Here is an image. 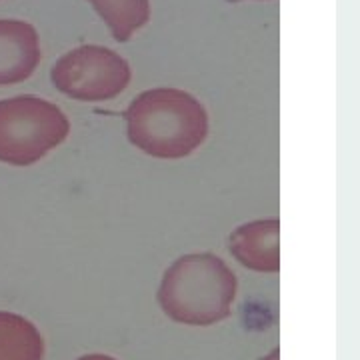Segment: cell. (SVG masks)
Segmentation results:
<instances>
[{"mask_svg":"<svg viewBox=\"0 0 360 360\" xmlns=\"http://www.w3.org/2000/svg\"><path fill=\"white\" fill-rule=\"evenodd\" d=\"M129 141L144 155L176 160L206 141L208 115L198 98L180 89H153L127 108Z\"/></svg>","mask_w":360,"mask_h":360,"instance_id":"6da1fadb","label":"cell"},{"mask_svg":"<svg viewBox=\"0 0 360 360\" xmlns=\"http://www.w3.org/2000/svg\"><path fill=\"white\" fill-rule=\"evenodd\" d=\"M236 288V274L222 258L212 252H193L165 270L156 298L170 321L212 326L231 316Z\"/></svg>","mask_w":360,"mask_h":360,"instance_id":"7a4b0ae2","label":"cell"},{"mask_svg":"<svg viewBox=\"0 0 360 360\" xmlns=\"http://www.w3.org/2000/svg\"><path fill=\"white\" fill-rule=\"evenodd\" d=\"M70 132L66 115L51 101L20 94L0 101V162L30 167L60 146Z\"/></svg>","mask_w":360,"mask_h":360,"instance_id":"3957f363","label":"cell"},{"mask_svg":"<svg viewBox=\"0 0 360 360\" xmlns=\"http://www.w3.org/2000/svg\"><path fill=\"white\" fill-rule=\"evenodd\" d=\"M130 65L106 46L84 44L68 51L51 68L54 89L80 103H103L130 84Z\"/></svg>","mask_w":360,"mask_h":360,"instance_id":"277c9868","label":"cell"},{"mask_svg":"<svg viewBox=\"0 0 360 360\" xmlns=\"http://www.w3.org/2000/svg\"><path fill=\"white\" fill-rule=\"evenodd\" d=\"M40 56V39L34 26L16 18H0V89L32 77Z\"/></svg>","mask_w":360,"mask_h":360,"instance_id":"5b68a950","label":"cell"},{"mask_svg":"<svg viewBox=\"0 0 360 360\" xmlns=\"http://www.w3.org/2000/svg\"><path fill=\"white\" fill-rule=\"evenodd\" d=\"M278 234H281L278 219L252 220L238 226L229 236V250L248 270L276 274L281 270Z\"/></svg>","mask_w":360,"mask_h":360,"instance_id":"8992f818","label":"cell"},{"mask_svg":"<svg viewBox=\"0 0 360 360\" xmlns=\"http://www.w3.org/2000/svg\"><path fill=\"white\" fill-rule=\"evenodd\" d=\"M44 338L32 322L0 310V360H42Z\"/></svg>","mask_w":360,"mask_h":360,"instance_id":"52a82bcc","label":"cell"},{"mask_svg":"<svg viewBox=\"0 0 360 360\" xmlns=\"http://www.w3.org/2000/svg\"><path fill=\"white\" fill-rule=\"evenodd\" d=\"M116 42H129L150 20V0H89Z\"/></svg>","mask_w":360,"mask_h":360,"instance_id":"ba28073f","label":"cell"},{"mask_svg":"<svg viewBox=\"0 0 360 360\" xmlns=\"http://www.w3.org/2000/svg\"><path fill=\"white\" fill-rule=\"evenodd\" d=\"M77 360H116L115 356H108V354H84Z\"/></svg>","mask_w":360,"mask_h":360,"instance_id":"9c48e42d","label":"cell"},{"mask_svg":"<svg viewBox=\"0 0 360 360\" xmlns=\"http://www.w3.org/2000/svg\"><path fill=\"white\" fill-rule=\"evenodd\" d=\"M278 354H281V350H278V348H274L269 356H264V359H260V360H278Z\"/></svg>","mask_w":360,"mask_h":360,"instance_id":"30bf717a","label":"cell"},{"mask_svg":"<svg viewBox=\"0 0 360 360\" xmlns=\"http://www.w3.org/2000/svg\"><path fill=\"white\" fill-rule=\"evenodd\" d=\"M232 2H238V0H232Z\"/></svg>","mask_w":360,"mask_h":360,"instance_id":"8fae6325","label":"cell"}]
</instances>
